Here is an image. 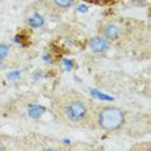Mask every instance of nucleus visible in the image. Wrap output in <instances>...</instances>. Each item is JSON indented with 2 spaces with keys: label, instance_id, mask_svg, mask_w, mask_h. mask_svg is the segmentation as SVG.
I'll list each match as a JSON object with an SVG mask.
<instances>
[{
  "label": "nucleus",
  "instance_id": "obj_1",
  "mask_svg": "<svg viewBox=\"0 0 151 151\" xmlns=\"http://www.w3.org/2000/svg\"><path fill=\"white\" fill-rule=\"evenodd\" d=\"M143 127L150 128L149 119L134 111L112 104L93 102L89 129L110 136H136L137 130L143 132Z\"/></svg>",
  "mask_w": 151,
  "mask_h": 151
},
{
  "label": "nucleus",
  "instance_id": "obj_2",
  "mask_svg": "<svg viewBox=\"0 0 151 151\" xmlns=\"http://www.w3.org/2000/svg\"><path fill=\"white\" fill-rule=\"evenodd\" d=\"M93 102L75 89H66L52 97L49 112L61 125L75 129H89Z\"/></svg>",
  "mask_w": 151,
  "mask_h": 151
},
{
  "label": "nucleus",
  "instance_id": "obj_3",
  "mask_svg": "<svg viewBox=\"0 0 151 151\" xmlns=\"http://www.w3.org/2000/svg\"><path fill=\"white\" fill-rule=\"evenodd\" d=\"M96 34L109 40L112 45L123 44L129 37V27L125 22L120 21L118 18L107 17L98 22L96 27Z\"/></svg>",
  "mask_w": 151,
  "mask_h": 151
},
{
  "label": "nucleus",
  "instance_id": "obj_4",
  "mask_svg": "<svg viewBox=\"0 0 151 151\" xmlns=\"http://www.w3.org/2000/svg\"><path fill=\"white\" fill-rule=\"evenodd\" d=\"M79 0H36L34 5L37 6V9L45 12L47 14L58 17L65 13L70 12Z\"/></svg>",
  "mask_w": 151,
  "mask_h": 151
},
{
  "label": "nucleus",
  "instance_id": "obj_5",
  "mask_svg": "<svg viewBox=\"0 0 151 151\" xmlns=\"http://www.w3.org/2000/svg\"><path fill=\"white\" fill-rule=\"evenodd\" d=\"M87 45H88V49L91 50L93 54H98V56H101V54L107 53L109 50L111 49L112 44L110 43L109 40H106L105 37H102L101 35L96 34L94 36H92V37H89L88 39Z\"/></svg>",
  "mask_w": 151,
  "mask_h": 151
},
{
  "label": "nucleus",
  "instance_id": "obj_6",
  "mask_svg": "<svg viewBox=\"0 0 151 151\" xmlns=\"http://www.w3.org/2000/svg\"><path fill=\"white\" fill-rule=\"evenodd\" d=\"M19 139L14 138L12 136L0 133V151H6V150H12L16 147H19Z\"/></svg>",
  "mask_w": 151,
  "mask_h": 151
},
{
  "label": "nucleus",
  "instance_id": "obj_7",
  "mask_svg": "<svg viewBox=\"0 0 151 151\" xmlns=\"http://www.w3.org/2000/svg\"><path fill=\"white\" fill-rule=\"evenodd\" d=\"M92 5H99V6H109V5H115L120 0H83Z\"/></svg>",
  "mask_w": 151,
  "mask_h": 151
},
{
  "label": "nucleus",
  "instance_id": "obj_8",
  "mask_svg": "<svg viewBox=\"0 0 151 151\" xmlns=\"http://www.w3.org/2000/svg\"><path fill=\"white\" fill-rule=\"evenodd\" d=\"M124 1L132 6H136V8H145L149 5L150 0H124Z\"/></svg>",
  "mask_w": 151,
  "mask_h": 151
}]
</instances>
